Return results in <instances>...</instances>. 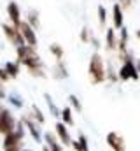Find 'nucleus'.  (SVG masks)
<instances>
[{"label": "nucleus", "mask_w": 140, "mask_h": 151, "mask_svg": "<svg viewBox=\"0 0 140 151\" xmlns=\"http://www.w3.org/2000/svg\"><path fill=\"white\" fill-rule=\"evenodd\" d=\"M16 56H18V63L26 67L28 74L34 76V77H47L46 74V65L40 58V55L37 53V47H32L28 44H23V46H18L16 47Z\"/></svg>", "instance_id": "f257e3e1"}, {"label": "nucleus", "mask_w": 140, "mask_h": 151, "mask_svg": "<svg viewBox=\"0 0 140 151\" xmlns=\"http://www.w3.org/2000/svg\"><path fill=\"white\" fill-rule=\"evenodd\" d=\"M88 76H89L91 84H95V86L104 84L105 81H107V76H105V60L102 58V55L98 51H95L91 55V58H89Z\"/></svg>", "instance_id": "f03ea898"}, {"label": "nucleus", "mask_w": 140, "mask_h": 151, "mask_svg": "<svg viewBox=\"0 0 140 151\" xmlns=\"http://www.w3.org/2000/svg\"><path fill=\"white\" fill-rule=\"evenodd\" d=\"M25 134H26V128H25L23 121L19 119V121H18V125H16V128H14L11 134L4 135V142H2L4 150H5V148H11V146H16V144H19V142H23Z\"/></svg>", "instance_id": "7ed1b4c3"}, {"label": "nucleus", "mask_w": 140, "mask_h": 151, "mask_svg": "<svg viewBox=\"0 0 140 151\" xmlns=\"http://www.w3.org/2000/svg\"><path fill=\"white\" fill-rule=\"evenodd\" d=\"M21 121H23V125H25L26 132L32 135V139H34L35 142H39V144H44V134L40 132V125L35 121L34 118H32L30 114H25V116L21 118Z\"/></svg>", "instance_id": "20e7f679"}, {"label": "nucleus", "mask_w": 140, "mask_h": 151, "mask_svg": "<svg viewBox=\"0 0 140 151\" xmlns=\"http://www.w3.org/2000/svg\"><path fill=\"white\" fill-rule=\"evenodd\" d=\"M117 76H119V81H139V70L135 67V60H130V62H124L121 63V67L117 69Z\"/></svg>", "instance_id": "39448f33"}, {"label": "nucleus", "mask_w": 140, "mask_h": 151, "mask_svg": "<svg viewBox=\"0 0 140 151\" xmlns=\"http://www.w3.org/2000/svg\"><path fill=\"white\" fill-rule=\"evenodd\" d=\"M16 125H18V121H16L12 111L7 109V107H2V114H0V134L2 135L11 134L16 128Z\"/></svg>", "instance_id": "423d86ee"}, {"label": "nucleus", "mask_w": 140, "mask_h": 151, "mask_svg": "<svg viewBox=\"0 0 140 151\" xmlns=\"http://www.w3.org/2000/svg\"><path fill=\"white\" fill-rule=\"evenodd\" d=\"M2 32H4L5 39H7L14 47H18V46H23V44H25V39H23V35H21L19 28L12 27V25H9V23H2Z\"/></svg>", "instance_id": "0eeeda50"}, {"label": "nucleus", "mask_w": 140, "mask_h": 151, "mask_svg": "<svg viewBox=\"0 0 140 151\" xmlns=\"http://www.w3.org/2000/svg\"><path fill=\"white\" fill-rule=\"evenodd\" d=\"M105 142H107V146L112 151H126V141H124V137L119 132H116V130H112V132L107 134Z\"/></svg>", "instance_id": "6e6552de"}, {"label": "nucleus", "mask_w": 140, "mask_h": 151, "mask_svg": "<svg viewBox=\"0 0 140 151\" xmlns=\"http://www.w3.org/2000/svg\"><path fill=\"white\" fill-rule=\"evenodd\" d=\"M54 134H56V137H58V141L61 142V146H65V148H70L72 146V135H70L69 132V127L63 123V121H58L56 125H54Z\"/></svg>", "instance_id": "1a4fd4ad"}, {"label": "nucleus", "mask_w": 140, "mask_h": 151, "mask_svg": "<svg viewBox=\"0 0 140 151\" xmlns=\"http://www.w3.org/2000/svg\"><path fill=\"white\" fill-rule=\"evenodd\" d=\"M18 28H19L23 39H25V44H28V46H32V47H37L39 40H37V32H35L34 28H32L26 21H23V19H21V23H19Z\"/></svg>", "instance_id": "9d476101"}, {"label": "nucleus", "mask_w": 140, "mask_h": 151, "mask_svg": "<svg viewBox=\"0 0 140 151\" xmlns=\"http://www.w3.org/2000/svg\"><path fill=\"white\" fill-rule=\"evenodd\" d=\"M7 16H9L11 25L18 28L19 23H21V9H19V5L16 2H9L7 4Z\"/></svg>", "instance_id": "9b49d317"}, {"label": "nucleus", "mask_w": 140, "mask_h": 151, "mask_svg": "<svg viewBox=\"0 0 140 151\" xmlns=\"http://www.w3.org/2000/svg\"><path fill=\"white\" fill-rule=\"evenodd\" d=\"M112 23H114V30H121V27H124V16H123V9L121 5L116 2L112 7Z\"/></svg>", "instance_id": "f8f14e48"}, {"label": "nucleus", "mask_w": 140, "mask_h": 151, "mask_svg": "<svg viewBox=\"0 0 140 151\" xmlns=\"http://www.w3.org/2000/svg\"><path fill=\"white\" fill-rule=\"evenodd\" d=\"M44 144H46L51 151H63L61 142H60L58 137H56L54 134H51V132H46V134H44Z\"/></svg>", "instance_id": "ddd939ff"}, {"label": "nucleus", "mask_w": 140, "mask_h": 151, "mask_svg": "<svg viewBox=\"0 0 140 151\" xmlns=\"http://www.w3.org/2000/svg\"><path fill=\"white\" fill-rule=\"evenodd\" d=\"M51 76H53L54 79H58V81H63V79L69 77V69H67V65H65L63 60H61V62H56V65L53 67Z\"/></svg>", "instance_id": "4468645a"}, {"label": "nucleus", "mask_w": 140, "mask_h": 151, "mask_svg": "<svg viewBox=\"0 0 140 151\" xmlns=\"http://www.w3.org/2000/svg\"><path fill=\"white\" fill-rule=\"evenodd\" d=\"M105 49L107 51H116L117 49V35L114 28H107L105 34Z\"/></svg>", "instance_id": "2eb2a0df"}, {"label": "nucleus", "mask_w": 140, "mask_h": 151, "mask_svg": "<svg viewBox=\"0 0 140 151\" xmlns=\"http://www.w3.org/2000/svg\"><path fill=\"white\" fill-rule=\"evenodd\" d=\"M4 69H5V72L9 74V77L11 79H16L18 76H19V72H21V65L14 60V62H5L4 63Z\"/></svg>", "instance_id": "dca6fc26"}, {"label": "nucleus", "mask_w": 140, "mask_h": 151, "mask_svg": "<svg viewBox=\"0 0 140 151\" xmlns=\"http://www.w3.org/2000/svg\"><path fill=\"white\" fill-rule=\"evenodd\" d=\"M105 76H107V81L116 84L119 81V76H117V69L114 67V62H109L107 67H105Z\"/></svg>", "instance_id": "f3484780"}, {"label": "nucleus", "mask_w": 140, "mask_h": 151, "mask_svg": "<svg viewBox=\"0 0 140 151\" xmlns=\"http://www.w3.org/2000/svg\"><path fill=\"white\" fill-rule=\"evenodd\" d=\"M44 99H46V104H47V109H49L51 116H54V118H60V114H61V109H60V107L54 104L53 97H51L49 93H44Z\"/></svg>", "instance_id": "a211bd4d"}, {"label": "nucleus", "mask_w": 140, "mask_h": 151, "mask_svg": "<svg viewBox=\"0 0 140 151\" xmlns=\"http://www.w3.org/2000/svg\"><path fill=\"white\" fill-rule=\"evenodd\" d=\"M25 21H26V23H28V25H30V27L34 28L35 32H37V30L40 28V19H39V12H37L35 9H30V11H28V16H26V19H25Z\"/></svg>", "instance_id": "6ab92c4d"}, {"label": "nucleus", "mask_w": 140, "mask_h": 151, "mask_svg": "<svg viewBox=\"0 0 140 151\" xmlns=\"http://www.w3.org/2000/svg\"><path fill=\"white\" fill-rule=\"evenodd\" d=\"M72 113H74V111H72V107H70V106H67V107H63V109H61L60 118H61V121H63L67 127H74V123H75V121H74V114H72Z\"/></svg>", "instance_id": "aec40b11"}, {"label": "nucleus", "mask_w": 140, "mask_h": 151, "mask_svg": "<svg viewBox=\"0 0 140 151\" xmlns=\"http://www.w3.org/2000/svg\"><path fill=\"white\" fill-rule=\"evenodd\" d=\"M49 51H51V55L56 58V62H61L63 56H65V49H63L61 44H58V42H53V44L49 46Z\"/></svg>", "instance_id": "412c9836"}, {"label": "nucleus", "mask_w": 140, "mask_h": 151, "mask_svg": "<svg viewBox=\"0 0 140 151\" xmlns=\"http://www.w3.org/2000/svg\"><path fill=\"white\" fill-rule=\"evenodd\" d=\"M7 100H9V104H11L12 107H16V109H23V106H25L23 97H21V95H18V93H14V91L7 95Z\"/></svg>", "instance_id": "4be33fe9"}, {"label": "nucleus", "mask_w": 140, "mask_h": 151, "mask_svg": "<svg viewBox=\"0 0 140 151\" xmlns=\"http://www.w3.org/2000/svg\"><path fill=\"white\" fill-rule=\"evenodd\" d=\"M30 116L34 118V119L37 121V123H39V125H40V127H44V125H46V116H44V113H42V111H40V109H39V107H37L35 104L32 106Z\"/></svg>", "instance_id": "5701e85b"}, {"label": "nucleus", "mask_w": 140, "mask_h": 151, "mask_svg": "<svg viewBox=\"0 0 140 151\" xmlns=\"http://www.w3.org/2000/svg\"><path fill=\"white\" fill-rule=\"evenodd\" d=\"M69 104H70V107H72V111H75V113H82V104H81V100H79L77 95L70 93L69 95Z\"/></svg>", "instance_id": "b1692460"}, {"label": "nucleus", "mask_w": 140, "mask_h": 151, "mask_svg": "<svg viewBox=\"0 0 140 151\" xmlns=\"http://www.w3.org/2000/svg\"><path fill=\"white\" fill-rule=\"evenodd\" d=\"M91 37H93V32H91L88 27H84V28L81 30V34H79V39H81V42H84V44H89Z\"/></svg>", "instance_id": "393cba45"}, {"label": "nucleus", "mask_w": 140, "mask_h": 151, "mask_svg": "<svg viewBox=\"0 0 140 151\" xmlns=\"http://www.w3.org/2000/svg\"><path fill=\"white\" fill-rule=\"evenodd\" d=\"M77 142H79V146H81V150H82V151H89V142H88V137H86L82 132H79V135H77Z\"/></svg>", "instance_id": "a878e982"}, {"label": "nucleus", "mask_w": 140, "mask_h": 151, "mask_svg": "<svg viewBox=\"0 0 140 151\" xmlns=\"http://www.w3.org/2000/svg\"><path fill=\"white\" fill-rule=\"evenodd\" d=\"M98 21H100V27L104 28L105 23H107V11H105L104 5H98Z\"/></svg>", "instance_id": "bb28decb"}, {"label": "nucleus", "mask_w": 140, "mask_h": 151, "mask_svg": "<svg viewBox=\"0 0 140 151\" xmlns=\"http://www.w3.org/2000/svg\"><path fill=\"white\" fill-rule=\"evenodd\" d=\"M117 40H121V42H130V34H128V28L126 27H121V35L117 37Z\"/></svg>", "instance_id": "cd10ccee"}, {"label": "nucleus", "mask_w": 140, "mask_h": 151, "mask_svg": "<svg viewBox=\"0 0 140 151\" xmlns=\"http://www.w3.org/2000/svg\"><path fill=\"white\" fill-rule=\"evenodd\" d=\"M11 77H9V74L5 72V69H4V65H0V83L4 84V83H7Z\"/></svg>", "instance_id": "c85d7f7f"}, {"label": "nucleus", "mask_w": 140, "mask_h": 151, "mask_svg": "<svg viewBox=\"0 0 140 151\" xmlns=\"http://www.w3.org/2000/svg\"><path fill=\"white\" fill-rule=\"evenodd\" d=\"M89 44H91V46H93L95 49H100V47H102V44H100V39L96 37V35H93V37H91Z\"/></svg>", "instance_id": "c756f323"}, {"label": "nucleus", "mask_w": 140, "mask_h": 151, "mask_svg": "<svg viewBox=\"0 0 140 151\" xmlns=\"http://www.w3.org/2000/svg\"><path fill=\"white\" fill-rule=\"evenodd\" d=\"M131 2L133 0H117V4L121 5V9L124 11V9H128V7H131Z\"/></svg>", "instance_id": "7c9ffc66"}, {"label": "nucleus", "mask_w": 140, "mask_h": 151, "mask_svg": "<svg viewBox=\"0 0 140 151\" xmlns=\"http://www.w3.org/2000/svg\"><path fill=\"white\" fill-rule=\"evenodd\" d=\"M21 150H23V142H19L16 146H11V148H5L4 151H21Z\"/></svg>", "instance_id": "2f4dec72"}, {"label": "nucleus", "mask_w": 140, "mask_h": 151, "mask_svg": "<svg viewBox=\"0 0 140 151\" xmlns=\"http://www.w3.org/2000/svg\"><path fill=\"white\" fill-rule=\"evenodd\" d=\"M70 148H72L74 151H82V150H81V146H79V142H77V141H72V146H70Z\"/></svg>", "instance_id": "473e14b6"}, {"label": "nucleus", "mask_w": 140, "mask_h": 151, "mask_svg": "<svg viewBox=\"0 0 140 151\" xmlns=\"http://www.w3.org/2000/svg\"><path fill=\"white\" fill-rule=\"evenodd\" d=\"M4 99H7V93H5V90H4V86L0 83V100H4Z\"/></svg>", "instance_id": "72a5a7b5"}, {"label": "nucleus", "mask_w": 140, "mask_h": 151, "mask_svg": "<svg viewBox=\"0 0 140 151\" xmlns=\"http://www.w3.org/2000/svg\"><path fill=\"white\" fill-rule=\"evenodd\" d=\"M135 67H137V70H139V74H140V60H135Z\"/></svg>", "instance_id": "f704fd0d"}, {"label": "nucleus", "mask_w": 140, "mask_h": 151, "mask_svg": "<svg viewBox=\"0 0 140 151\" xmlns=\"http://www.w3.org/2000/svg\"><path fill=\"white\" fill-rule=\"evenodd\" d=\"M42 151H51V150H49V148H47V146L44 144V146H42Z\"/></svg>", "instance_id": "c9c22d12"}, {"label": "nucleus", "mask_w": 140, "mask_h": 151, "mask_svg": "<svg viewBox=\"0 0 140 151\" xmlns=\"http://www.w3.org/2000/svg\"><path fill=\"white\" fill-rule=\"evenodd\" d=\"M135 35H137V39L140 40V30H137V32H135Z\"/></svg>", "instance_id": "e433bc0d"}, {"label": "nucleus", "mask_w": 140, "mask_h": 151, "mask_svg": "<svg viewBox=\"0 0 140 151\" xmlns=\"http://www.w3.org/2000/svg\"><path fill=\"white\" fill-rule=\"evenodd\" d=\"M21 151H34V150H26V148H23V150H21Z\"/></svg>", "instance_id": "4c0bfd02"}, {"label": "nucleus", "mask_w": 140, "mask_h": 151, "mask_svg": "<svg viewBox=\"0 0 140 151\" xmlns=\"http://www.w3.org/2000/svg\"><path fill=\"white\" fill-rule=\"evenodd\" d=\"M0 114H2V106H0Z\"/></svg>", "instance_id": "58836bf2"}]
</instances>
